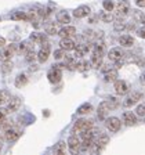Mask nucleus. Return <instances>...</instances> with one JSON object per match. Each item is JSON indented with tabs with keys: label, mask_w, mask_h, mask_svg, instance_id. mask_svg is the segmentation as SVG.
Listing matches in <instances>:
<instances>
[{
	"label": "nucleus",
	"mask_w": 145,
	"mask_h": 155,
	"mask_svg": "<svg viewBox=\"0 0 145 155\" xmlns=\"http://www.w3.org/2000/svg\"><path fill=\"white\" fill-rule=\"evenodd\" d=\"M108 143H109V136L100 133V134H98V137L94 140L93 147H91V151H93L94 154H98V152H101L104 148H105Z\"/></svg>",
	"instance_id": "obj_1"
},
{
	"label": "nucleus",
	"mask_w": 145,
	"mask_h": 155,
	"mask_svg": "<svg viewBox=\"0 0 145 155\" xmlns=\"http://www.w3.org/2000/svg\"><path fill=\"white\" fill-rule=\"evenodd\" d=\"M116 107H118V103L115 100H108V101H102V103L98 105V116H100L101 119H104L108 112L112 110H115Z\"/></svg>",
	"instance_id": "obj_2"
},
{
	"label": "nucleus",
	"mask_w": 145,
	"mask_h": 155,
	"mask_svg": "<svg viewBox=\"0 0 145 155\" xmlns=\"http://www.w3.org/2000/svg\"><path fill=\"white\" fill-rule=\"evenodd\" d=\"M113 8H115L116 18H124L130 11V4H129V2H126V0H120Z\"/></svg>",
	"instance_id": "obj_3"
},
{
	"label": "nucleus",
	"mask_w": 145,
	"mask_h": 155,
	"mask_svg": "<svg viewBox=\"0 0 145 155\" xmlns=\"http://www.w3.org/2000/svg\"><path fill=\"white\" fill-rule=\"evenodd\" d=\"M90 127H93V120L89 119H79L72 127V133L77 134V133H83L86 130H89Z\"/></svg>",
	"instance_id": "obj_4"
},
{
	"label": "nucleus",
	"mask_w": 145,
	"mask_h": 155,
	"mask_svg": "<svg viewBox=\"0 0 145 155\" xmlns=\"http://www.w3.org/2000/svg\"><path fill=\"white\" fill-rule=\"evenodd\" d=\"M61 69H62V65H54V68H51V69L48 71L47 78L51 83H58V82L61 81V78H62Z\"/></svg>",
	"instance_id": "obj_5"
},
{
	"label": "nucleus",
	"mask_w": 145,
	"mask_h": 155,
	"mask_svg": "<svg viewBox=\"0 0 145 155\" xmlns=\"http://www.w3.org/2000/svg\"><path fill=\"white\" fill-rule=\"evenodd\" d=\"M14 54H15V46L14 45L3 46L2 50H0V60L2 61H10Z\"/></svg>",
	"instance_id": "obj_6"
},
{
	"label": "nucleus",
	"mask_w": 145,
	"mask_h": 155,
	"mask_svg": "<svg viewBox=\"0 0 145 155\" xmlns=\"http://www.w3.org/2000/svg\"><path fill=\"white\" fill-rule=\"evenodd\" d=\"M105 125H106V129L109 130V132L115 133V132H118V130L120 129L122 122H120L119 118H116V116H111V118H108V119H106Z\"/></svg>",
	"instance_id": "obj_7"
},
{
	"label": "nucleus",
	"mask_w": 145,
	"mask_h": 155,
	"mask_svg": "<svg viewBox=\"0 0 145 155\" xmlns=\"http://www.w3.org/2000/svg\"><path fill=\"white\" fill-rule=\"evenodd\" d=\"M21 133H22V132H21V129H19V127L11 126L10 129L6 130V133H4V137H6L7 141H15L19 136H21Z\"/></svg>",
	"instance_id": "obj_8"
},
{
	"label": "nucleus",
	"mask_w": 145,
	"mask_h": 155,
	"mask_svg": "<svg viewBox=\"0 0 145 155\" xmlns=\"http://www.w3.org/2000/svg\"><path fill=\"white\" fill-rule=\"evenodd\" d=\"M68 148L72 154H77V152H80V140L77 139L76 136H71L69 139H68Z\"/></svg>",
	"instance_id": "obj_9"
},
{
	"label": "nucleus",
	"mask_w": 145,
	"mask_h": 155,
	"mask_svg": "<svg viewBox=\"0 0 145 155\" xmlns=\"http://www.w3.org/2000/svg\"><path fill=\"white\" fill-rule=\"evenodd\" d=\"M75 48H76L75 57H76V58H82L83 55H86L87 53L90 51L91 48H93V46H91L90 42H86L84 45H77V47H75Z\"/></svg>",
	"instance_id": "obj_10"
},
{
	"label": "nucleus",
	"mask_w": 145,
	"mask_h": 155,
	"mask_svg": "<svg viewBox=\"0 0 145 155\" xmlns=\"http://www.w3.org/2000/svg\"><path fill=\"white\" fill-rule=\"evenodd\" d=\"M48 55H50V45H48V42H44L42 45L40 51L37 53L39 62H46V61H47V58H48Z\"/></svg>",
	"instance_id": "obj_11"
},
{
	"label": "nucleus",
	"mask_w": 145,
	"mask_h": 155,
	"mask_svg": "<svg viewBox=\"0 0 145 155\" xmlns=\"http://www.w3.org/2000/svg\"><path fill=\"white\" fill-rule=\"evenodd\" d=\"M115 91L116 94H126L130 91V84L126 81H115Z\"/></svg>",
	"instance_id": "obj_12"
},
{
	"label": "nucleus",
	"mask_w": 145,
	"mask_h": 155,
	"mask_svg": "<svg viewBox=\"0 0 145 155\" xmlns=\"http://www.w3.org/2000/svg\"><path fill=\"white\" fill-rule=\"evenodd\" d=\"M123 57H124V53H123V50L120 47H115V48H112V50L108 53V58H109L111 61H113V62L123 60Z\"/></svg>",
	"instance_id": "obj_13"
},
{
	"label": "nucleus",
	"mask_w": 145,
	"mask_h": 155,
	"mask_svg": "<svg viewBox=\"0 0 145 155\" xmlns=\"http://www.w3.org/2000/svg\"><path fill=\"white\" fill-rule=\"evenodd\" d=\"M19 107H21V98L19 97H11L7 103V111H8V114L15 112L19 110Z\"/></svg>",
	"instance_id": "obj_14"
},
{
	"label": "nucleus",
	"mask_w": 145,
	"mask_h": 155,
	"mask_svg": "<svg viewBox=\"0 0 145 155\" xmlns=\"http://www.w3.org/2000/svg\"><path fill=\"white\" fill-rule=\"evenodd\" d=\"M141 97H142V94L140 93V91H133V93H130L129 94V97L124 100V103H123V105L124 107H131V105H134L135 103L138 100H141Z\"/></svg>",
	"instance_id": "obj_15"
},
{
	"label": "nucleus",
	"mask_w": 145,
	"mask_h": 155,
	"mask_svg": "<svg viewBox=\"0 0 145 155\" xmlns=\"http://www.w3.org/2000/svg\"><path fill=\"white\" fill-rule=\"evenodd\" d=\"M90 13H91V10L89 6H80L73 11V17H76V18H84V17L90 15Z\"/></svg>",
	"instance_id": "obj_16"
},
{
	"label": "nucleus",
	"mask_w": 145,
	"mask_h": 155,
	"mask_svg": "<svg viewBox=\"0 0 145 155\" xmlns=\"http://www.w3.org/2000/svg\"><path fill=\"white\" fill-rule=\"evenodd\" d=\"M60 47L62 50H65V51H71V50H73L76 47V45H75V42L71 38H62L61 42H60Z\"/></svg>",
	"instance_id": "obj_17"
},
{
	"label": "nucleus",
	"mask_w": 145,
	"mask_h": 155,
	"mask_svg": "<svg viewBox=\"0 0 145 155\" xmlns=\"http://www.w3.org/2000/svg\"><path fill=\"white\" fill-rule=\"evenodd\" d=\"M75 33H76V29H75V26H71V25H66L58 31V35L61 38H71Z\"/></svg>",
	"instance_id": "obj_18"
},
{
	"label": "nucleus",
	"mask_w": 145,
	"mask_h": 155,
	"mask_svg": "<svg viewBox=\"0 0 145 155\" xmlns=\"http://www.w3.org/2000/svg\"><path fill=\"white\" fill-rule=\"evenodd\" d=\"M10 18L14 21H29V13L28 11H15L10 15Z\"/></svg>",
	"instance_id": "obj_19"
},
{
	"label": "nucleus",
	"mask_w": 145,
	"mask_h": 155,
	"mask_svg": "<svg viewBox=\"0 0 145 155\" xmlns=\"http://www.w3.org/2000/svg\"><path fill=\"white\" fill-rule=\"evenodd\" d=\"M123 122H124V125H127V126H133L137 123V116H135L133 112H129V111H127V112L123 114Z\"/></svg>",
	"instance_id": "obj_20"
},
{
	"label": "nucleus",
	"mask_w": 145,
	"mask_h": 155,
	"mask_svg": "<svg viewBox=\"0 0 145 155\" xmlns=\"http://www.w3.org/2000/svg\"><path fill=\"white\" fill-rule=\"evenodd\" d=\"M31 40H32L35 45H43L44 42H47L44 33H39V32H33L31 35Z\"/></svg>",
	"instance_id": "obj_21"
},
{
	"label": "nucleus",
	"mask_w": 145,
	"mask_h": 155,
	"mask_svg": "<svg viewBox=\"0 0 145 155\" xmlns=\"http://www.w3.org/2000/svg\"><path fill=\"white\" fill-rule=\"evenodd\" d=\"M119 43L123 46V47H131V46L134 45V39H133V36H130V35H123V36H120Z\"/></svg>",
	"instance_id": "obj_22"
},
{
	"label": "nucleus",
	"mask_w": 145,
	"mask_h": 155,
	"mask_svg": "<svg viewBox=\"0 0 145 155\" xmlns=\"http://www.w3.org/2000/svg\"><path fill=\"white\" fill-rule=\"evenodd\" d=\"M57 21L62 25H68V24L71 22V15L66 13V11H61V13H58L57 15Z\"/></svg>",
	"instance_id": "obj_23"
},
{
	"label": "nucleus",
	"mask_w": 145,
	"mask_h": 155,
	"mask_svg": "<svg viewBox=\"0 0 145 155\" xmlns=\"http://www.w3.org/2000/svg\"><path fill=\"white\" fill-rule=\"evenodd\" d=\"M33 46H35V43L31 40H25V42H22V43H19V47H18V51L19 53H26V51H29V50H32L33 48Z\"/></svg>",
	"instance_id": "obj_24"
},
{
	"label": "nucleus",
	"mask_w": 145,
	"mask_h": 155,
	"mask_svg": "<svg viewBox=\"0 0 145 155\" xmlns=\"http://www.w3.org/2000/svg\"><path fill=\"white\" fill-rule=\"evenodd\" d=\"M113 28H115V31H118V32L126 31V29H127V22H124L122 18H118L115 22H113Z\"/></svg>",
	"instance_id": "obj_25"
},
{
	"label": "nucleus",
	"mask_w": 145,
	"mask_h": 155,
	"mask_svg": "<svg viewBox=\"0 0 145 155\" xmlns=\"http://www.w3.org/2000/svg\"><path fill=\"white\" fill-rule=\"evenodd\" d=\"M100 19L101 21H102V22H113V18H115V17H113V14L111 13V11H102V13H100Z\"/></svg>",
	"instance_id": "obj_26"
},
{
	"label": "nucleus",
	"mask_w": 145,
	"mask_h": 155,
	"mask_svg": "<svg viewBox=\"0 0 145 155\" xmlns=\"http://www.w3.org/2000/svg\"><path fill=\"white\" fill-rule=\"evenodd\" d=\"M116 78H118V71H116V68H112V69L105 72V82H115Z\"/></svg>",
	"instance_id": "obj_27"
},
{
	"label": "nucleus",
	"mask_w": 145,
	"mask_h": 155,
	"mask_svg": "<svg viewBox=\"0 0 145 155\" xmlns=\"http://www.w3.org/2000/svg\"><path fill=\"white\" fill-rule=\"evenodd\" d=\"M93 53H94V54H97V55L104 57V55H105V45H104L102 42L97 43L95 46H93Z\"/></svg>",
	"instance_id": "obj_28"
},
{
	"label": "nucleus",
	"mask_w": 145,
	"mask_h": 155,
	"mask_svg": "<svg viewBox=\"0 0 145 155\" xmlns=\"http://www.w3.org/2000/svg\"><path fill=\"white\" fill-rule=\"evenodd\" d=\"M90 64L93 68H100L101 65H102V57L101 55H97L93 53V55H91V60H90Z\"/></svg>",
	"instance_id": "obj_29"
},
{
	"label": "nucleus",
	"mask_w": 145,
	"mask_h": 155,
	"mask_svg": "<svg viewBox=\"0 0 145 155\" xmlns=\"http://www.w3.org/2000/svg\"><path fill=\"white\" fill-rule=\"evenodd\" d=\"M28 83V76L25 74H19L18 76L15 78V86L17 87H24Z\"/></svg>",
	"instance_id": "obj_30"
},
{
	"label": "nucleus",
	"mask_w": 145,
	"mask_h": 155,
	"mask_svg": "<svg viewBox=\"0 0 145 155\" xmlns=\"http://www.w3.org/2000/svg\"><path fill=\"white\" fill-rule=\"evenodd\" d=\"M133 19L135 22L140 24H145V15L142 11H138V10H133Z\"/></svg>",
	"instance_id": "obj_31"
},
{
	"label": "nucleus",
	"mask_w": 145,
	"mask_h": 155,
	"mask_svg": "<svg viewBox=\"0 0 145 155\" xmlns=\"http://www.w3.org/2000/svg\"><path fill=\"white\" fill-rule=\"evenodd\" d=\"M83 39L86 40V42H94L97 39V32H94V31H91V29H89V31H84L83 32Z\"/></svg>",
	"instance_id": "obj_32"
},
{
	"label": "nucleus",
	"mask_w": 145,
	"mask_h": 155,
	"mask_svg": "<svg viewBox=\"0 0 145 155\" xmlns=\"http://www.w3.org/2000/svg\"><path fill=\"white\" fill-rule=\"evenodd\" d=\"M65 67H66L69 71H75V69H76V61H75V58L71 57V55H66V57H65Z\"/></svg>",
	"instance_id": "obj_33"
},
{
	"label": "nucleus",
	"mask_w": 145,
	"mask_h": 155,
	"mask_svg": "<svg viewBox=\"0 0 145 155\" xmlns=\"http://www.w3.org/2000/svg\"><path fill=\"white\" fill-rule=\"evenodd\" d=\"M90 67H91V64L89 61H86V60H80V61L76 62V69H77V71H80V72L87 71Z\"/></svg>",
	"instance_id": "obj_34"
},
{
	"label": "nucleus",
	"mask_w": 145,
	"mask_h": 155,
	"mask_svg": "<svg viewBox=\"0 0 145 155\" xmlns=\"http://www.w3.org/2000/svg\"><path fill=\"white\" fill-rule=\"evenodd\" d=\"M10 98H11V94L8 90H0V107L8 103Z\"/></svg>",
	"instance_id": "obj_35"
},
{
	"label": "nucleus",
	"mask_w": 145,
	"mask_h": 155,
	"mask_svg": "<svg viewBox=\"0 0 145 155\" xmlns=\"http://www.w3.org/2000/svg\"><path fill=\"white\" fill-rule=\"evenodd\" d=\"M91 110H93V105L86 103V104H82V105L77 108V114H79V115H84V114H89Z\"/></svg>",
	"instance_id": "obj_36"
},
{
	"label": "nucleus",
	"mask_w": 145,
	"mask_h": 155,
	"mask_svg": "<svg viewBox=\"0 0 145 155\" xmlns=\"http://www.w3.org/2000/svg\"><path fill=\"white\" fill-rule=\"evenodd\" d=\"M0 71H2V74H8V72L13 71V62H11V60L10 61H4L3 65L0 67Z\"/></svg>",
	"instance_id": "obj_37"
},
{
	"label": "nucleus",
	"mask_w": 145,
	"mask_h": 155,
	"mask_svg": "<svg viewBox=\"0 0 145 155\" xmlns=\"http://www.w3.org/2000/svg\"><path fill=\"white\" fill-rule=\"evenodd\" d=\"M44 31L48 35H58V29H57V26H55V24H47V25L44 26Z\"/></svg>",
	"instance_id": "obj_38"
},
{
	"label": "nucleus",
	"mask_w": 145,
	"mask_h": 155,
	"mask_svg": "<svg viewBox=\"0 0 145 155\" xmlns=\"http://www.w3.org/2000/svg\"><path fill=\"white\" fill-rule=\"evenodd\" d=\"M25 54H26L25 55V61L26 62H31V64H32L36 58H37V54L35 53V50H33V48H32V50H29V51H26Z\"/></svg>",
	"instance_id": "obj_39"
},
{
	"label": "nucleus",
	"mask_w": 145,
	"mask_h": 155,
	"mask_svg": "<svg viewBox=\"0 0 145 155\" xmlns=\"http://www.w3.org/2000/svg\"><path fill=\"white\" fill-rule=\"evenodd\" d=\"M66 151V144L64 141H60L55 145V154H64Z\"/></svg>",
	"instance_id": "obj_40"
},
{
	"label": "nucleus",
	"mask_w": 145,
	"mask_h": 155,
	"mask_svg": "<svg viewBox=\"0 0 145 155\" xmlns=\"http://www.w3.org/2000/svg\"><path fill=\"white\" fill-rule=\"evenodd\" d=\"M11 126H13V120L7 119V118H6V119H4V120H3V122H2V123H0V127H2V129H3L4 132H6L7 129H10Z\"/></svg>",
	"instance_id": "obj_41"
},
{
	"label": "nucleus",
	"mask_w": 145,
	"mask_h": 155,
	"mask_svg": "<svg viewBox=\"0 0 145 155\" xmlns=\"http://www.w3.org/2000/svg\"><path fill=\"white\" fill-rule=\"evenodd\" d=\"M102 7H104V10H106V11H112L115 6H113V3L111 2V0H104Z\"/></svg>",
	"instance_id": "obj_42"
},
{
	"label": "nucleus",
	"mask_w": 145,
	"mask_h": 155,
	"mask_svg": "<svg viewBox=\"0 0 145 155\" xmlns=\"http://www.w3.org/2000/svg\"><path fill=\"white\" fill-rule=\"evenodd\" d=\"M135 114L138 116H145V104H140V105L135 108Z\"/></svg>",
	"instance_id": "obj_43"
},
{
	"label": "nucleus",
	"mask_w": 145,
	"mask_h": 155,
	"mask_svg": "<svg viewBox=\"0 0 145 155\" xmlns=\"http://www.w3.org/2000/svg\"><path fill=\"white\" fill-rule=\"evenodd\" d=\"M64 54H65V50H62V48L60 47V50L54 51V58L55 60H61V58L64 57Z\"/></svg>",
	"instance_id": "obj_44"
},
{
	"label": "nucleus",
	"mask_w": 145,
	"mask_h": 155,
	"mask_svg": "<svg viewBox=\"0 0 145 155\" xmlns=\"http://www.w3.org/2000/svg\"><path fill=\"white\" fill-rule=\"evenodd\" d=\"M7 114H8L7 108H0V123H2L7 118Z\"/></svg>",
	"instance_id": "obj_45"
},
{
	"label": "nucleus",
	"mask_w": 145,
	"mask_h": 155,
	"mask_svg": "<svg viewBox=\"0 0 145 155\" xmlns=\"http://www.w3.org/2000/svg\"><path fill=\"white\" fill-rule=\"evenodd\" d=\"M137 33H138V36H140V38L145 39V26H142V28H140L138 31H137Z\"/></svg>",
	"instance_id": "obj_46"
},
{
	"label": "nucleus",
	"mask_w": 145,
	"mask_h": 155,
	"mask_svg": "<svg viewBox=\"0 0 145 155\" xmlns=\"http://www.w3.org/2000/svg\"><path fill=\"white\" fill-rule=\"evenodd\" d=\"M135 64L140 65V67H144L145 65V58H137V60H135Z\"/></svg>",
	"instance_id": "obj_47"
},
{
	"label": "nucleus",
	"mask_w": 145,
	"mask_h": 155,
	"mask_svg": "<svg viewBox=\"0 0 145 155\" xmlns=\"http://www.w3.org/2000/svg\"><path fill=\"white\" fill-rule=\"evenodd\" d=\"M135 4L138 7H145V0H135Z\"/></svg>",
	"instance_id": "obj_48"
},
{
	"label": "nucleus",
	"mask_w": 145,
	"mask_h": 155,
	"mask_svg": "<svg viewBox=\"0 0 145 155\" xmlns=\"http://www.w3.org/2000/svg\"><path fill=\"white\" fill-rule=\"evenodd\" d=\"M4 45H6V39H4L3 36H0V47H3Z\"/></svg>",
	"instance_id": "obj_49"
},
{
	"label": "nucleus",
	"mask_w": 145,
	"mask_h": 155,
	"mask_svg": "<svg viewBox=\"0 0 145 155\" xmlns=\"http://www.w3.org/2000/svg\"><path fill=\"white\" fill-rule=\"evenodd\" d=\"M140 82H141L142 84H145V72L141 75V78H140Z\"/></svg>",
	"instance_id": "obj_50"
},
{
	"label": "nucleus",
	"mask_w": 145,
	"mask_h": 155,
	"mask_svg": "<svg viewBox=\"0 0 145 155\" xmlns=\"http://www.w3.org/2000/svg\"><path fill=\"white\" fill-rule=\"evenodd\" d=\"M2 147H3V144H2V141H0V151H2Z\"/></svg>",
	"instance_id": "obj_51"
},
{
	"label": "nucleus",
	"mask_w": 145,
	"mask_h": 155,
	"mask_svg": "<svg viewBox=\"0 0 145 155\" xmlns=\"http://www.w3.org/2000/svg\"><path fill=\"white\" fill-rule=\"evenodd\" d=\"M0 21H2V18H0Z\"/></svg>",
	"instance_id": "obj_52"
}]
</instances>
